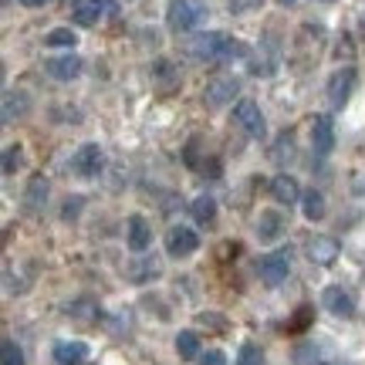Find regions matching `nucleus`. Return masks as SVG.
Masks as SVG:
<instances>
[{"label": "nucleus", "mask_w": 365, "mask_h": 365, "mask_svg": "<svg viewBox=\"0 0 365 365\" xmlns=\"http://www.w3.org/2000/svg\"><path fill=\"white\" fill-rule=\"evenodd\" d=\"M237 365H264V355H261V349H257L254 341H247V345H240V355H237Z\"/></svg>", "instance_id": "28"}, {"label": "nucleus", "mask_w": 365, "mask_h": 365, "mask_svg": "<svg viewBox=\"0 0 365 365\" xmlns=\"http://www.w3.org/2000/svg\"><path fill=\"white\" fill-rule=\"evenodd\" d=\"M355 78H359V75H355V68L352 65H345V68H339V71H335V75H331V78H328V102L335 105V108H341V105L349 102V98H352V91H355Z\"/></svg>", "instance_id": "8"}, {"label": "nucleus", "mask_w": 365, "mask_h": 365, "mask_svg": "<svg viewBox=\"0 0 365 365\" xmlns=\"http://www.w3.org/2000/svg\"><path fill=\"white\" fill-rule=\"evenodd\" d=\"M196 322H200L203 328H210V331H227V318H223V314H217V312H203Z\"/></svg>", "instance_id": "29"}, {"label": "nucleus", "mask_w": 365, "mask_h": 365, "mask_svg": "<svg viewBox=\"0 0 365 365\" xmlns=\"http://www.w3.org/2000/svg\"><path fill=\"white\" fill-rule=\"evenodd\" d=\"M81 203H85L81 196H75V200H68V203H65V213H61V217H65V220H75V217L81 213Z\"/></svg>", "instance_id": "31"}, {"label": "nucleus", "mask_w": 365, "mask_h": 365, "mask_svg": "<svg viewBox=\"0 0 365 365\" xmlns=\"http://www.w3.org/2000/svg\"><path fill=\"white\" fill-rule=\"evenodd\" d=\"M27 108H31L27 91H4V105H0V118H4V125H11V122H17V118H24Z\"/></svg>", "instance_id": "14"}, {"label": "nucleus", "mask_w": 365, "mask_h": 365, "mask_svg": "<svg viewBox=\"0 0 365 365\" xmlns=\"http://www.w3.org/2000/svg\"><path fill=\"white\" fill-rule=\"evenodd\" d=\"M308 322H312V308L304 304V308H298V314H294V322H291V331H301V328H308Z\"/></svg>", "instance_id": "30"}, {"label": "nucleus", "mask_w": 365, "mask_h": 365, "mask_svg": "<svg viewBox=\"0 0 365 365\" xmlns=\"http://www.w3.org/2000/svg\"><path fill=\"white\" fill-rule=\"evenodd\" d=\"M44 44H48V48H75V44H78V34H75L71 27H54L51 34L44 38Z\"/></svg>", "instance_id": "24"}, {"label": "nucleus", "mask_w": 365, "mask_h": 365, "mask_svg": "<svg viewBox=\"0 0 365 365\" xmlns=\"http://www.w3.org/2000/svg\"><path fill=\"white\" fill-rule=\"evenodd\" d=\"M308 257H312L314 264H322V267H331V264L339 261V240L335 237H325V234H318L308 240Z\"/></svg>", "instance_id": "11"}, {"label": "nucleus", "mask_w": 365, "mask_h": 365, "mask_svg": "<svg viewBox=\"0 0 365 365\" xmlns=\"http://www.w3.org/2000/svg\"><path fill=\"white\" fill-rule=\"evenodd\" d=\"M44 71L58 81H75L81 75V58L78 54H65V58H48Z\"/></svg>", "instance_id": "13"}, {"label": "nucleus", "mask_w": 365, "mask_h": 365, "mask_svg": "<svg viewBox=\"0 0 365 365\" xmlns=\"http://www.w3.org/2000/svg\"><path fill=\"white\" fill-rule=\"evenodd\" d=\"M257 274H261L264 284H284L287 274H291V250H274V254H264L257 261Z\"/></svg>", "instance_id": "4"}, {"label": "nucleus", "mask_w": 365, "mask_h": 365, "mask_svg": "<svg viewBox=\"0 0 365 365\" xmlns=\"http://www.w3.org/2000/svg\"><path fill=\"white\" fill-rule=\"evenodd\" d=\"M281 230H284V217H281L277 210L261 213V220H257V237H261V240H277Z\"/></svg>", "instance_id": "19"}, {"label": "nucleus", "mask_w": 365, "mask_h": 365, "mask_svg": "<svg viewBox=\"0 0 365 365\" xmlns=\"http://www.w3.org/2000/svg\"><path fill=\"white\" fill-rule=\"evenodd\" d=\"M200 173H203V176H213V180H217V176H220V159H207V163L200 166Z\"/></svg>", "instance_id": "33"}, {"label": "nucleus", "mask_w": 365, "mask_h": 365, "mask_svg": "<svg viewBox=\"0 0 365 365\" xmlns=\"http://www.w3.org/2000/svg\"><path fill=\"white\" fill-rule=\"evenodd\" d=\"M21 166H24V149L21 145H7L4 149V176H14Z\"/></svg>", "instance_id": "26"}, {"label": "nucleus", "mask_w": 365, "mask_h": 365, "mask_svg": "<svg viewBox=\"0 0 365 365\" xmlns=\"http://www.w3.org/2000/svg\"><path fill=\"white\" fill-rule=\"evenodd\" d=\"M176 355H180L182 362L200 359V335H196V331H180V335H176Z\"/></svg>", "instance_id": "22"}, {"label": "nucleus", "mask_w": 365, "mask_h": 365, "mask_svg": "<svg viewBox=\"0 0 365 365\" xmlns=\"http://www.w3.org/2000/svg\"><path fill=\"white\" fill-rule=\"evenodd\" d=\"M125 240H129V247L135 250V254H143V250L153 244V227H149V220H145V217H129V223H125Z\"/></svg>", "instance_id": "15"}, {"label": "nucleus", "mask_w": 365, "mask_h": 365, "mask_svg": "<svg viewBox=\"0 0 365 365\" xmlns=\"http://www.w3.org/2000/svg\"><path fill=\"white\" fill-rule=\"evenodd\" d=\"M190 213H193V220H196V223L210 227V223L217 220V200H213V196H196L193 207H190Z\"/></svg>", "instance_id": "21"}, {"label": "nucleus", "mask_w": 365, "mask_h": 365, "mask_svg": "<svg viewBox=\"0 0 365 365\" xmlns=\"http://www.w3.org/2000/svg\"><path fill=\"white\" fill-rule=\"evenodd\" d=\"M301 207H304V217H308V220H322L328 213V203H325V193H322V190H308V193L301 196Z\"/></svg>", "instance_id": "20"}, {"label": "nucleus", "mask_w": 365, "mask_h": 365, "mask_svg": "<svg viewBox=\"0 0 365 365\" xmlns=\"http://www.w3.org/2000/svg\"><path fill=\"white\" fill-rule=\"evenodd\" d=\"M196 247H200V237H196L193 227H170V234H166V254L170 257H190Z\"/></svg>", "instance_id": "9"}, {"label": "nucleus", "mask_w": 365, "mask_h": 365, "mask_svg": "<svg viewBox=\"0 0 365 365\" xmlns=\"http://www.w3.org/2000/svg\"><path fill=\"white\" fill-rule=\"evenodd\" d=\"M186 51H190V58H196V61H234V58H244L247 48H244L240 41L227 38V34L210 31V34H196V38H190Z\"/></svg>", "instance_id": "1"}, {"label": "nucleus", "mask_w": 365, "mask_h": 365, "mask_svg": "<svg viewBox=\"0 0 365 365\" xmlns=\"http://www.w3.org/2000/svg\"><path fill=\"white\" fill-rule=\"evenodd\" d=\"M88 359V345L85 341H58L54 345V362L58 365H81Z\"/></svg>", "instance_id": "17"}, {"label": "nucleus", "mask_w": 365, "mask_h": 365, "mask_svg": "<svg viewBox=\"0 0 365 365\" xmlns=\"http://www.w3.org/2000/svg\"><path fill=\"white\" fill-rule=\"evenodd\" d=\"M21 4H24V7H48L51 0H21Z\"/></svg>", "instance_id": "34"}, {"label": "nucleus", "mask_w": 365, "mask_h": 365, "mask_svg": "<svg viewBox=\"0 0 365 365\" xmlns=\"http://www.w3.org/2000/svg\"><path fill=\"white\" fill-rule=\"evenodd\" d=\"M71 170L78 173V176H85V180H95L98 173L105 170V153H102V145L98 143H85L71 156Z\"/></svg>", "instance_id": "5"}, {"label": "nucleus", "mask_w": 365, "mask_h": 365, "mask_svg": "<svg viewBox=\"0 0 365 365\" xmlns=\"http://www.w3.org/2000/svg\"><path fill=\"white\" fill-rule=\"evenodd\" d=\"M322 301H325V308L335 314V318H352V314H355L352 294H349V291H345L341 284L325 287V291H322Z\"/></svg>", "instance_id": "10"}, {"label": "nucleus", "mask_w": 365, "mask_h": 365, "mask_svg": "<svg viewBox=\"0 0 365 365\" xmlns=\"http://www.w3.org/2000/svg\"><path fill=\"white\" fill-rule=\"evenodd\" d=\"M294 365H322V345L301 341L298 349H294Z\"/></svg>", "instance_id": "23"}, {"label": "nucleus", "mask_w": 365, "mask_h": 365, "mask_svg": "<svg viewBox=\"0 0 365 365\" xmlns=\"http://www.w3.org/2000/svg\"><path fill=\"white\" fill-rule=\"evenodd\" d=\"M271 196L281 203V207H294L304 193H301V186H298V180H294V176L281 173V176H274V180H271Z\"/></svg>", "instance_id": "12"}, {"label": "nucleus", "mask_w": 365, "mask_h": 365, "mask_svg": "<svg viewBox=\"0 0 365 365\" xmlns=\"http://www.w3.org/2000/svg\"><path fill=\"white\" fill-rule=\"evenodd\" d=\"M200 365H227V355H223V352H217V349H213V352L200 355Z\"/></svg>", "instance_id": "32"}, {"label": "nucleus", "mask_w": 365, "mask_h": 365, "mask_svg": "<svg viewBox=\"0 0 365 365\" xmlns=\"http://www.w3.org/2000/svg\"><path fill=\"white\" fill-rule=\"evenodd\" d=\"M312 145L318 156H328L331 149H335V129H331V122L325 115H314L312 122Z\"/></svg>", "instance_id": "16"}, {"label": "nucleus", "mask_w": 365, "mask_h": 365, "mask_svg": "<svg viewBox=\"0 0 365 365\" xmlns=\"http://www.w3.org/2000/svg\"><path fill=\"white\" fill-rule=\"evenodd\" d=\"M281 4H284V7H287V4H294V0H281Z\"/></svg>", "instance_id": "35"}, {"label": "nucleus", "mask_w": 365, "mask_h": 365, "mask_svg": "<svg viewBox=\"0 0 365 365\" xmlns=\"http://www.w3.org/2000/svg\"><path fill=\"white\" fill-rule=\"evenodd\" d=\"M234 125L247 132L250 139H264V135H267V122H264L261 105L250 102V98H244V102L234 105Z\"/></svg>", "instance_id": "3"}, {"label": "nucleus", "mask_w": 365, "mask_h": 365, "mask_svg": "<svg viewBox=\"0 0 365 365\" xmlns=\"http://www.w3.org/2000/svg\"><path fill=\"white\" fill-rule=\"evenodd\" d=\"M115 0H75L71 4V17L81 27H95L102 21V14H115Z\"/></svg>", "instance_id": "7"}, {"label": "nucleus", "mask_w": 365, "mask_h": 365, "mask_svg": "<svg viewBox=\"0 0 365 365\" xmlns=\"http://www.w3.org/2000/svg\"><path fill=\"white\" fill-rule=\"evenodd\" d=\"M237 95H240V78H237V75H217V78L207 85V91H203V102H207L210 108H220V105L234 102Z\"/></svg>", "instance_id": "6"}, {"label": "nucleus", "mask_w": 365, "mask_h": 365, "mask_svg": "<svg viewBox=\"0 0 365 365\" xmlns=\"http://www.w3.org/2000/svg\"><path fill=\"white\" fill-rule=\"evenodd\" d=\"M129 277L135 281V284H143V281H149V277H159V264L156 261H135L129 267Z\"/></svg>", "instance_id": "25"}, {"label": "nucleus", "mask_w": 365, "mask_h": 365, "mask_svg": "<svg viewBox=\"0 0 365 365\" xmlns=\"http://www.w3.org/2000/svg\"><path fill=\"white\" fill-rule=\"evenodd\" d=\"M0 359H4V365H24V352H21V345L11 339H4V345H0Z\"/></svg>", "instance_id": "27"}, {"label": "nucleus", "mask_w": 365, "mask_h": 365, "mask_svg": "<svg viewBox=\"0 0 365 365\" xmlns=\"http://www.w3.org/2000/svg\"><path fill=\"white\" fill-rule=\"evenodd\" d=\"M48 193H51V186H48V180L44 176H34V180L27 182V193H24V203L31 213H38V210H44V203H48Z\"/></svg>", "instance_id": "18"}, {"label": "nucleus", "mask_w": 365, "mask_h": 365, "mask_svg": "<svg viewBox=\"0 0 365 365\" xmlns=\"http://www.w3.org/2000/svg\"><path fill=\"white\" fill-rule=\"evenodd\" d=\"M207 17V7H203V0H170V7H166V24L173 31H193L200 21Z\"/></svg>", "instance_id": "2"}]
</instances>
